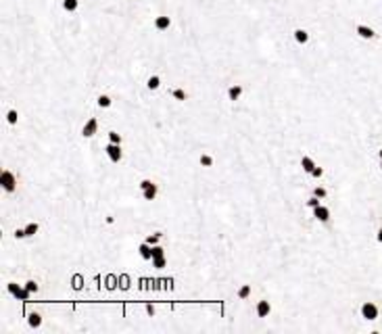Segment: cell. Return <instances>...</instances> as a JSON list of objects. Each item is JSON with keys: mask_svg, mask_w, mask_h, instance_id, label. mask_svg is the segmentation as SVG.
<instances>
[{"mask_svg": "<svg viewBox=\"0 0 382 334\" xmlns=\"http://www.w3.org/2000/svg\"><path fill=\"white\" fill-rule=\"evenodd\" d=\"M359 316L361 320H366L370 324H376L382 316V307H380V303L374 301V299H366V301H361V305H359Z\"/></svg>", "mask_w": 382, "mask_h": 334, "instance_id": "6da1fadb", "label": "cell"}, {"mask_svg": "<svg viewBox=\"0 0 382 334\" xmlns=\"http://www.w3.org/2000/svg\"><path fill=\"white\" fill-rule=\"evenodd\" d=\"M0 188H2L4 195H13L19 188V176L17 171L11 169V167H2L0 171Z\"/></svg>", "mask_w": 382, "mask_h": 334, "instance_id": "7a4b0ae2", "label": "cell"}, {"mask_svg": "<svg viewBox=\"0 0 382 334\" xmlns=\"http://www.w3.org/2000/svg\"><path fill=\"white\" fill-rule=\"evenodd\" d=\"M79 134H82L84 140H94L98 138L100 134V119L96 115H90L84 124H82V130H79Z\"/></svg>", "mask_w": 382, "mask_h": 334, "instance_id": "3957f363", "label": "cell"}, {"mask_svg": "<svg viewBox=\"0 0 382 334\" xmlns=\"http://www.w3.org/2000/svg\"><path fill=\"white\" fill-rule=\"evenodd\" d=\"M253 309H255V318L263 322V320L271 318V313H274V303H271V299H267V297H261L253 303Z\"/></svg>", "mask_w": 382, "mask_h": 334, "instance_id": "277c9868", "label": "cell"}, {"mask_svg": "<svg viewBox=\"0 0 382 334\" xmlns=\"http://www.w3.org/2000/svg\"><path fill=\"white\" fill-rule=\"evenodd\" d=\"M245 92H247V86L243 82H234L226 88V100L228 103H240L245 98Z\"/></svg>", "mask_w": 382, "mask_h": 334, "instance_id": "5b68a950", "label": "cell"}, {"mask_svg": "<svg viewBox=\"0 0 382 334\" xmlns=\"http://www.w3.org/2000/svg\"><path fill=\"white\" fill-rule=\"evenodd\" d=\"M153 27H155V32L165 34V32H169V29L174 27V17L167 15V13L155 15V17H153Z\"/></svg>", "mask_w": 382, "mask_h": 334, "instance_id": "8992f818", "label": "cell"}, {"mask_svg": "<svg viewBox=\"0 0 382 334\" xmlns=\"http://www.w3.org/2000/svg\"><path fill=\"white\" fill-rule=\"evenodd\" d=\"M355 34L361 38V40H366V42H370V40H376L380 34H378V29L374 25H370V23H357L355 25Z\"/></svg>", "mask_w": 382, "mask_h": 334, "instance_id": "52a82bcc", "label": "cell"}, {"mask_svg": "<svg viewBox=\"0 0 382 334\" xmlns=\"http://www.w3.org/2000/svg\"><path fill=\"white\" fill-rule=\"evenodd\" d=\"M311 215H314L319 224H330V221H332V209H330L328 203H321L316 209H311Z\"/></svg>", "mask_w": 382, "mask_h": 334, "instance_id": "ba28073f", "label": "cell"}, {"mask_svg": "<svg viewBox=\"0 0 382 334\" xmlns=\"http://www.w3.org/2000/svg\"><path fill=\"white\" fill-rule=\"evenodd\" d=\"M293 38H295V42H297L299 46H309L311 40H314L311 32H309L307 27H303V25H297V27L293 29Z\"/></svg>", "mask_w": 382, "mask_h": 334, "instance_id": "9c48e42d", "label": "cell"}, {"mask_svg": "<svg viewBox=\"0 0 382 334\" xmlns=\"http://www.w3.org/2000/svg\"><path fill=\"white\" fill-rule=\"evenodd\" d=\"M144 86H146L148 92H159V90H163V86H165L163 75H161V73H150L144 79Z\"/></svg>", "mask_w": 382, "mask_h": 334, "instance_id": "30bf717a", "label": "cell"}, {"mask_svg": "<svg viewBox=\"0 0 382 334\" xmlns=\"http://www.w3.org/2000/svg\"><path fill=\"white\" fill-rule=\"evenodd\" d=\"M165 90V88H163ZM165 92L172 96L176 103H186V100H190V92L184 88V86H174V88H169V90H165Z\"/></svg>", "mask_w": 382, "mask_h": 334, "instance_id": "8fae6325", "label": "cell"}, {"mask_svg": "<svg viewBox=\"0 0 382 334\" xmlns=\"http://www.w3.org/2000/svg\"><path fill=\"white\" fill-rule=\"evenodd\" d=\"M159 195H161V186H159V182H155V184H150L148 188L140 192V199L146 200V203H153V200L159 199Z\"/></svg>", "mask_w": 382, "mask_h": 334, "instance_id": "7c38bea8", "label": "cell"}, {"mask_svg": "<svg viewBox=\"0 0 382 334\" xmlns=\"http://www.w3.org/2000/svg\"><path fill=\"white\" fill-rule=\"evenodd\" d=\"M115 105V98H113V94L111 92H100V94H96V98H94V107H98V109H111ZM92 107V109H94Z\"/></svg>", "mask_w": 382, "mask_h": 334, "instance_id": "4fadbf2b", "label": "cell"}, {"mask_svg": "<svg viewBox=\"0 0 382 334\" xmlns=\"http://www.w3.org/2000/svg\"><path fill=\"white\" fill-rule=\"evenodd\" d=\"M2 119L8 126H19V121H21V111L17 107H8L6 111H2Z\"/></svg>", "mask_w": 382, "mask_h": 334, "instance_id": "5bb4252c", "label": "cell"}, {"mask_svg": "<svg viewBox=\"0 0 382 334\" xmlns=\"http://www.w3.org/2000/svg\"><path fill=\"white\" fill-rule=\"evenodd\" d=\"M23 230H25V236L27 238H36L40 232H42V221H38V219H29L23 224Z\"/></svg>", "mask_w": 382, "mask_h": 334, "instance_id": "9a60e30c", "label": "cell"}, {"mask_svg": "<svg viewBox=\"0 0 382 334\" xmlns=\"http://www.w3.org/2000/svg\"><path fill=\"white\" fill-rule=\"evenodd\" d=\"M299 163H301V169H303L307 176H311V171H314V167L318 165V159L311 155V153H305V155H301Z\"/></svg>", "mask_w": 382, "mask_h": 334, "instance_id": "2e32d148", "label": "cell"}, {"mask_svg": "<svg viewBox=\"0 0 382 334\" xmlns=\"http://www.w3.org/2000/svg\"><path fill=\"white\" fill-rule=\"evenodd\" d=\"M196 161H198V165H200V167H205V169L215 167V155L211 153V150H203V153L196 157Z\"/></svg>", "mask_w": 382, "mask_h": 334, "instance_id": "e0dca14e", "label": "cell"}, {"mask_svg": "<svg viewBox=\"0 0 382 334\" xmlns=\"http://www.w3.org/2000/svg\"><path fill=\"white\" fill-rule=\"evenodd\" d=\"M138 257L142 259V263H148L150 259H153V245H148V242H140L138 245Z\"/></svg>", "mask_w": 382, "mask_h": 334, "instance_id": "ac0fdd59", "label": "cell"}, {"mask_svg": "<svg viewBox=\"0 0 382 334\" xmlns=\"http://www.w3.org/2000/svg\"><path fill=\"white\" fill-rule=\"evenodd\" d=\"M61 8L67 15H75L82 8V0H61Z\"/></svg>", "mask_w": 382, "mask_h": 334, "instance_id": "d6986e66", "label": "cell"}, {"mask_svg": "<svg viewBox=\"0 0 382 334\" xmlns=\"http://www.w3.org/2000/svg\"><path fill=\"white\" fill-rule=\"evenodd\" d=\"M23 286H25L29 292H32V295H38L40 288H42V284H40V280H38V278H34V276L25 278V280H23Z\"/></svg>", "mask_w": 382, "mask_h": 334, "instance_id": "ffe728a7", "label": "cell"}, {"mask_svg": "<svg viewBox=\"0 0 382 334\" xmlns=\"http://www.w3.org/2000/svg\"><path fill=\"white\" fill-rule=\"evenodd\" d=\"M311 178H314L316 182H321V180H324V178H326V167H324V165H319V163H318V165L314 167V171H311Z\"/></svg>", "mask_w": 382, "mask_h": 334, "instance_id": "44dd1931", "label": "cell"}, {"mask_svg": "<svg viewBox=\"0 0 382 334\" xmlns=\"http://www.w3.org/2000/svg\"><path fill=\"white\" fill-rule=\"evenodd\" d=\"M321 203H324V200H321V199H318L316 195H311L307 200H305V205H307V209L311 211V209H316L318 205H321Z\"/></svg>", "mask_w": 382, "mask_h": 334, "instance_id": "7402d4cb", "label": "cell"}, {"mask_svg": "<svg viewBox=\"0 0 382 334\" xmlns=\"http://www.w3.org/2000/svg\"><path fill=\"white\" fill-rule=\"evenodd\" d=\"M376 242H378V245H382V226L376 228Z\"/></svg>", "mask_w": 382, "mask_h": 334, "instance_id": "603a6c76", "label": "cell"}]
</instances>
